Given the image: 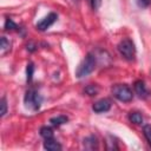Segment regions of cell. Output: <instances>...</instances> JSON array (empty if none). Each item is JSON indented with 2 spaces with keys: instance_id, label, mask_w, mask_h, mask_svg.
<instances>
[{
  "instance_id": "obj_1",
  "label": "cell",
  "mask_w": 151,
  "mask_h": 151,
  "mask_svg": "<svg viewBox=\"0 0 151 151\" xmlns=\"http://www.w3.org/2000/svg\"><path fill=\"white\" fill-rule=\"evenodd\" d=\"M94 67H96V57L92 53H87L85 59L78 66V68L76 71V76L78 78H84V77L88 76L94 70Z\"/></svg>"
},
{
  "instance_id": "obj_2",
  "label": "cell",
  "mask_w": 151,
  "mask_h": 151,
  "mask_svg": "<svg viewBox=\"0 0 151 151\" xmlns=\"http://www.w3.org/2000/svg\"><path fill=\"white\" fill-rule=\"evenodd\" d=\"M111 91H112L113 97L116 99H118L119 101H123V103L131 101L133 98L131 88L125 84H116V85H113Z\"/></svg>"
},
{
  "instance_id": "obj_3",
  "label": "cell",
  "mask_w": 151,
  "mask_h": 151,
  "mask_svg": "<svg viewBox=\"0 0 151 151\" xmlns=\"http://www.w3.org/2000/svg\"><path fill=\"white\" fill-rule=\"evenodd\" d=\"M118 51L125 59H127V60H133L134 59L136 47H134V44L131 39H129V38L123 39L118 44Z\"/></svg>"
},
{
  "instance_id": "obj_4",
  "label": "cell",
  "mask_w": 151,
  "mask_h": 151,
  "mask_svg": "<svg viewBox=\"0 0 151 151\" xmlns=\"http://www.w3.org/2000/svg\"><path fill=\"white\" fill-rule=\"evenodd\" d=\"M24 101H25V106L27 109L37 111V110H39V107L41 105V97H40V94L37 91L28 90L26 92V94H25Z\"/></svg>"
},
{
  "instance_id": "obj_5",
  "label": "cell",
  "mask_w": 151,
  "mask_h": 151,
  "mask_svg": "<svg viewBox=\"0 0 151 151\" xmlns=\"http://www.w3.org/2000/svg\"><path fill=\"white\" fill-rule=\"evenodd\" d=\"M57 18H58V17H57L55 13H50V14H47L40 22L37 24V28H38L39 31H46L47 28H50V27L55 22Z\"/></svg>"
},
{
  "instance_id": "obj_6",
  "label": "cell",
  "mask_w": 151,
  "mask_h": 151,
  "mask_svg": "<svg viewBox=\"0 0 151 151\" xmlns=\"http://www.w3.org/2000/svg\"><path fill=\"white\" fill-rule=\"evenodd\" d=\"M111 109V101L109 99H99L92 105V110L97 113L107 112Z\"/></svg>"
},
{
  "instance_id": "obj_7",
  "label": "cell",
  "mask_w": 151,
  "mask_h": 151,
  "mask_svg": "<svg viewBox=\"0 0 151 151\" xmlns=\"http://www.w3.org/2000/svg\"><path fill=\"white\" fill-rule=\"evenodd\" d=\"M134 91L140 98H146L149 96V91H147L144 81H142V80H137L134 83Z\"/></svg>"
},
{
  "instance_id": "obj_8",
  "label": "cell",
  "mask_w": 151,
  "mask_h": 151,
  "mask_svg": "<svg viewBox=\"0 0 151 151\" xmlns=\"http://www.w3.org/2000/svg\"><path fill=\"white\" fill-rule=\"evenodd\" d=\"M44 147L48 151H59L61 150V145L54 140V138H50V139H45L44 142Z\"/></svg>"
},
{
  "instance_id": "obj_9",
  "label": "cell",
  "mask_w": 151,
  "mask_h": 151,
  "mask_svg": "<svg viewBox=\"0 0 151 151\" xmlns=\"http://www.w3.org/2000/svg\"><path fill=\"white\" fill-rule=\"evenodd\" d=\"M68 122V118L66 116H57V117H53L50 119V123L53 125V126H60L65 123Z\"/></svg>"
},
{
  "instance_id": "obj_10",
  "label": "cell",
  "mask_w": 151,
  "mask_h": 151,
  "mask_svg": "<svg viewBox=\"0 0 151 151\" xmlns=\"http://www.w3.org/2000/svg\"><path fill=\"white\" fill-rule=\"evenodd\" d=\"M9 50H11V42H9L5 37H2V38H1V42H0V54L4 55V54H6Z\"/></svg>"
},
{
  "instance_id": "obj_11",
  "label": "cell",
  "mask_w": 151,
  "mask_h": 151,
  "mask_svg": "<svg viewBox=\"0 0 151 151\" xmlns=\"http://www.w3.org/2000/svg\"><path fill=\"white\" fill-rule=\"evenodd\" d=\"M129 119L133 124H142L143 123V116L139 112H130L129 113Z\"/></svg>"
},
{
  "instance_id": "obj_12",
  "label": "cell",
  "mask_w": 151,
  "mask_h": 151,
  "mask_svg": "<svg viewBox=\"0 0 151 151\" xmlns=\"http://www.w3.org/2000/svg\"><path fill=\"white\" fill-rule=\"evenodd\" d=\"M40 136L44 138V139H50V138H53L54 134H53V130L48 126H42L40 129Z\"/></svg>"
},
{
  "instance_id": "obj_13",
  "label": "cell",
  "mask_w": 151,
  "mask_h": 151,
  "mask_svg": "<svg viewBox=\"0 0 151 151\" xmlns=\"http://www.w3.org/2000/svg\"><path fill=\"white\" fill-rule=\"evenodd\" d=\"M143 133H144V136H145V138H146V140H147V143L151 145V125H144V127H143Z\"/></svg>"
},
{
  "instance_id": "obj_14",
  "label": "cell",
  "mask_w": 151,
  "mask_h": 151,
  "mask_svg": "<svg viewBox=\"0 0 151 151\" xmlns=\"http://www.w3.org/2000/svg\"><path fill=\"white\" fill-rule=\"evenodd\" d=\"M33 71H34V66L32 63H29L27 65V70H26V74H27V81H31L32 80V77H33Z\"/></svg>"
},
{
  "instance_id": "obj_15",
  "label": "cell",
  "mask_w": 151,
  "mask_h": 151,
  "mask_svg": "<svg viewBox=\"0 0 151 151\" xmlns=\"http://www.w3.org/2000/svg\"><path fill=\"white\" fill-rule=\"evenodd\" d=\"M5 28L6 29H15V28H18V26H17V24L12 19H7L6 24H5Z\"/></svg>"
},
{
  "instance_id": "obj_16",
  "label": "cell",
  "mask_w": 151,
  "mask_h": 151,
  "mask_svg": "<svg viewBox=\"0 0 151 151\" xmlns=\"http://www.w3.org/2000/svg\"><path fill=\"white\" fill-rule=\"evenodd\" d=\"M0 105H1L0 114H1V116H5L6 112H7V103H6V99H5V98H1V100H0Z\"/></svg>"
},
{
  "instance_id": "obj_17",
  "label": "cell",
  "mask_w": 151,
  "mask_h": 151,
  "mask_svg": "<svg viewBox=\"0 0 151 151\" xmlns=\"http://www.w3.org/2000/svg\"><path fill=\"white\" fill-rule=\"evenodd\" d=\"M97 88L94 87V85H88L86 88H85V92L87 93V94H90V96H94L96 93H97Z\"/></svg>"
},
{
  "instance_id": "obj_18",
  "label": "cell",
  "mask_w": 151,
  "mask_h": 151,
  "mask_svg": "<svg viewBox=\"0 0 151 151\" xmlns=\"http://www.w3.org/2000/svg\"><path fill=\"white\" fill-rule=\"evenodd\" d=\"M90 1H91V6L93 9H98L101 4V0H90Z\"/></svg>"
},
{
  "instance_id": "obj_19",
  "label": "cell",
  "mask_w": 151,
  "mask_h": 151,
  "mask_svg": "<svg viewBox=\"0 0 151 151\" xmlns=\"http://www.w3.org/2000/svg\"><path fill=\"white\" fill-rule=\"evenodd\" d=\"M137 1H138V6L142 7V8L147 7L149 4H150V0H137Z\"/></svg>"
},
{
  "instance_id": "obj_20",
  "label": "cell",
  "mask_w": 151,
  "mask_h": 151,
  "mask_svg": "<svg viewBox=\"0 0 151 151\" xmlns=\"http://www.w3.org/2000/svg\"><path fill=\"white\" fill-rule=\"evenodd\" d=\"M73 1H77V0H73Z\"/></svg>"
}]
</instances>
